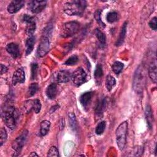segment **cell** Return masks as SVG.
Segmentation results:
<instances>
[{
    "mask_svg": "<svg viewBox=\"0 0 157 157\" xmlns=\"http://www.w3.org/2000/svg\"><path fill=\"white\" fill-rule=\"evenodd\" d=\"M2 117L6 126L10 129H14L18 120V112L12 105H7L2 109Z\"/></svg>",
    "mask_w": 157,
    "mask_h": 157,
    "instance_id": "cell-1",
    "label": "cell"
},
{
    "mask_svg": "<svg viewBox=\"0 0 157 157\" xmlns=\"http://www.w3.org/2000/svg\"><path fill=\"white\" fill-rule=\"evenodd\" d=\"M86 7V2L75 0L67 2L64 6V12L68 15H82Z\"/></svg>",
    "mask_w": 157,
    "mask_h": 157,
    "instance_id": "cell-2",
    "label": "cell"
},
{
    "mask_svg": "<svg viewBox=\"0 0 157 157\" xmlns=\"http://www.w3.org/2000/svg\"><path fill=\"white\" fill-rule=\"evenodd\" d=\"M145 71L143 66H139L135 72L133 79V89L137 94H141L143 92L145 84Z\"/></svg>",
    "mask_w": 157,
    "mask_h": 157,
    "instance_id": "cell-3",
    "label": "cell"
},
{
    "mask_svg": "<svg viewBox=\"0 0 157 157\" xmlns=\"http://www.w3.org/2000/svg\"><path fill=\"white\" fill-rule=\"evenodd\" d=\"M128 126V122L124 121L122 122L116 129V142L120 150H123L126 145Z\"/></svg>",
    "mask_w": 157,
    "mask_h": 157,
    "instance_id": "cell-4",
    "label": "cell"
},
{
    "mask_svg": "<svg viewBox=\"0 0 157 157\" xmlns=\"http://www.w3.org/2000/svg\"><path fill=\"white\" fill-rule=\"evenodd\" d=\"M28 132L27 130H24L22 133L17 137L12 142V147L15 150V152H14V154L12 155L13 156H18L20 151H21L27 139Z\"/></svg>",
    "mask_w": 157,
    "mask_h": 157,
    "instance_id": "cell-5",
    "label": "cell"
},
{
    "mask_svg": "<svg viewBox=\"0 0 157 157\" xmlns=\"http://www.w3.org/2000/svg\"><path fill=\"white\" fill-rule=\"evenodd\" d=\"M80 28V24L77 21H69L64 24L62 31L61 36L64 37H71L75 34Z\"/></svg>",
    "mask_w": 157,
    "mask_h": 157,
    "instance_id": "cell-6",
    "label": "cell"
},
{
    "mask_svg": "<svg viewBox=\"0 0 157 157\" xmlns=\"http://www.w3.org/2000/svg\"><path fill=\"white\" fill-rule=\"evenodd\" d=\"M86 78V74L82 67H78L72 74L71 79L74 85L79 86L85 82Z\"/></svg>",
    "mask_w": 157,
    "mask_h": 157,
    "instance_id": "cell-7",
    "label": "cell"
},
{
    "mask_svg": "<svg viewBox=\"0 0 157 157\" xmlns=\"http://www.w3.org/2000/svg\"><path fill=\"white\" fill-rule=\"evenodd\" d=\"M22 20L26 24L25 29L26 34L29 37L33 36L36 29V25L34 18L28 14H25L23 16Z\"/></svg>",
    "mask_w": 157,
    "mask_h": 157,
    "instance_id": "cell-8",
    "label": "cell"
},
{
    "mask_svg": "<svg viewBox=\"0 0 157 157\" xmlns=\"http://www.w3.org/2000/svg\"><path fill=\"white\" fill-rule=\"evenodd\" d=\"M50 41L46 36H43L40 39V43L37 49V54L38 56L42 57L45 56L49 51Z\"/></svg>",
    "mask_w": 157,
    "mask_h": 157,
    "instance_id": "cell-9",
    "label": "cell"
},
{
    "mask_svg": "<svg viewBox=\"0 0 157 157\" xmlns=\"http://www.w3.org/2000/svg\"><path fill=\"white\" fill-rule=\"evenodd\" d=\"M47 5L46 1H32L29 3L31 11L34 13H37L42 12Z\"/></svg>",
    "mask_w": 157,
    "mask_h": 157,
    "instance_id": "cell-10",
    "label": "cell"
},
{
    "mask_svg": "<svg viewBox=\"0 0 157 157\" xmlns=\"http://www.w3.org/2000/svg\"><path fill=\"white\" fill-rule=\"evenodd\" d=\"M25 1L20 0L12 1L7 6V11L10 13H15L18 12L24 6Z\"/></svg>",
    "mask_w": 157,
    "mask_h": 157,
    "instance_id": "cell-11",
    "label": "cell"
},
{
    "mask_svg": "<svg viewBox=\"0 0 157 157\" xmlns=\"http://www.w3.org/2000/svg\"><path fill=\"white\" fill-rule=\"evenodd\" d=\"M25 80V74L22 68L17 69L12 75V83L15 85L17 83H22Z\"/></svg>",
    "mask_w": 157,
    "mask_h": 157,
    "instance_id": "cell-12",
    "label": "cell"
},
{
    "mask_svg": "<svg viewBox=\"0 0 157 157\" xmlns=\"http://www.w3.org/2000/svg\"><path fill=\"white\" fill-rule=\"evenodd\" d=\"M6 50L15 59L19 57L20 55V47L18 45L15 43L12 42L6 45Z\"/></svg>",
    "mask_w": 157,
    "mask_h": 157,
    "instance_id": "cell-13",
    "label": "cell"
},
{
    "mask_svg": "<svg viewBox=\"0 0 157 157\" xmlns=\"http://www.w3.org/2000/svg\"><path fill=\"white\" fill-rule=\"evenodd\" d=\"M71 77L72 74L69 71L62 70L58 72L56 78L58 83H67L71 79Z\"/></svg>",
    "mask_w": 157,
    "mask_h": 157,
    "instance_id": "cell-14",
    "label": "cell"
},
{
    "mask_svg": "<svg viewBox=\"0 0 157 157\" xmlns=\"http://www.w3.org/2000/svg\"><path fill=\"white\" fill-rule=\"evenodd\" d=\"M92 95H93L92 92L88 91V92H85V93H83L80 96V98H79L80 102L82 105L85 109H88L89 107V105H90L91 102Z\"/></svg>",
    "mask_w": 157,
    "mask_h": 157,
    "instance_id": "cell-15",
    "label": "cell"
},
{
    "mask_svg": "<svg viewBox=\"0 0 157 157\" xmlns=\"http://www.w3.org/2000/svg\"><path fill=\"white\" fill-rule=\"evenodd\" d=\"M58 86L56 83H52L50 84L45 91V94L47 98L50 99H54L58 94Z\"/></svg>",
    "mask_w": 157,
    "mask_h": 157,
    "instance_id": "cell-16",
    "label": "cell"
},
{
    "mask_svg": "<svg viewBox=\"0 0 157 157\" xmlns=\"http://www.w3.org/2000/svg\"><path fill=\"white\" fill-rule=\"evenodd\" d=\"M106 107V100L105 98L101 99L95 107V114L98 117H101Z\"/></svg>",
    "mask_w": 157,
    "mask_h": 157,
    "instance_id": "cell-17",
    "label": "cell"
},
{
    "mask_svg": "<svg viewBox=\"0 0 157 157\" xmlns=\"http://www.w3.org/2000/svg\"><path fill=\"white\" fill-rule=\"evenodd\" d=\"M145 118L147 122L148 126L149 129H151L153 127V122H154V118H153V112L150 105H147L145 108Z\"/></svg>",
    "mask_w": 157,
    "mask_h": 157,
    "instance_id": "cell-18",
    "label": "cell"
},
{
    "mask_svg": "<svg viewBox=\"0 0 157 157\" xmlns=\"http://www.w3.org/2000/svg\"><path fill=\"white\" fill-rule=\"evenodd\" d=\"M127 21H125L122 27H121V31L120 32V34H119V36L115 42V45L116 46H120L121 45L123 44L124 40V39H125V37H126V29H127Z\"/></svg>",
    "mask_w": 157,
    "mask_h": 157,
    "instance_id": "cell-19",
    "label": "cell"
},
{
    "mask_svg": "<svg viewBox=\"0 0 157 157\" xmlns=\"http://www.w3.org/2000/svg\"><path fill=\"white\" fill-rule=\"evenodd\" d=\"M95 35L99 41V47L101 48H104L106 44V37L104 33H103L100 29L96 28L94 31Z\"/></svg>",
    "mask_w": 157,
    "mask_h": 157,
    "instance_id": "cell-20",
    "label": "cell"
},
{
    "mask_svg": "<svg viewBox=\"0 0 157 157\" xmlns=\"http://www.w3.org/2000/svg\"><path fill=\"white\" fill-rule=\"evenodd\" d=\"M156 69H157L156 62V60L155 59L154 62L152 63V64H151V66L148 69L149 77L155 83H156V80H157V76H156L157 70Z\"/></svg>",
    "mask_w": 157,
    "mask_h": 157,
    "instance_id": "cell-21",
    "label": "cell"
},
{
    "mask_svg": "<svg viewBox=\"0 0 157 157\" xmlns=\"http://www.w3.org/2000/svg\"><path fill=\"white\" fill-rule=\"evenodd\" d=\"M35 43V37L31 36L26 40V55H28L31 53L34 49V45Z\"/></svg>",
    "mask_w": 157,
    "mask_h": 157,
    "instance_id": "cell-22",
    "label": "cell"
},
{
    "mask_svg": "<svg viewBox=\"0 0 157 157\" xmlns=\"http://www.w3.org/2000/svg\"><path fill=\"white\" fill-rule=\"evenodd\" d=\"M115 84H116V80L113 76H112L110 75H108L106 76L105 87L109 91H110L112 90V88L114 87Z\"/></svg>",
    "mask_w": 157,
    "mask_h": 157,
    "instance_id": "cell-23",
    "label": "cell"
},
{
    "mask_svg": "<svg viewBox=\"0 0 157 157\" xmlns=\"http://www.w3.org/2000/svg\"><path fill=\"white\" fill-rule=\"evenodd\" d=\"M50 122L48 120H43L40 123V134L42 136H45L50 129Z\"/></svg>",
    "mask_w": 157,
    "mask_h": 157,
    "instance_id": "cell-24",
    "label": "cell"
},
{
    "mask_svg": "<svg viewBox=\"0 0 157 157\" xmlns=\"http://www.w3.org/2000/svg\"><path fill=\"white\" fill-rule=\"evenodd\" d=\"M68 121L71 128L73 131H76L77 129V121L75 114L74 113H69L68 115Z\"/></svg>",
    "mask_w": 157,
    "mask_h": 157,
    "instance_id": "cell-25",
    "label": "cell"
},
{
    "mask_svg": "<svg viewBox=\"0 0 157 157\" xmlns=\"http://www.w3.org/2000/svg\"><path fill=\"white\" fill-rule=\"evenodd\" d=\"M124 67V64L120 61H115L112 66V69L113 72L116 74H120L123 70Z\"/></svg>",
    "mask_w": 157,
    "mask_h": 157,
    "instance_id": "cell-26",
    "label": "cell"
},
{
    "mask_svg": "<svg viewBox=\"0 0 157 157\" xmlns=\"http://www.w3.org/2000/svg\"><path fill=\"white\" fill-rule=\"evenodd\" d=\"M106 18H107V21L109 23H114L118 20V13L115 11L110 12L107 13Z\"/></svg>",
    "mask_w": 157,
    "mask_h": 157,
    "instance_id": "cell-27",
    "label": "cell"
},
{
    "mask_svg": "<svg viewBox=\"0 0 157 157\" xmlns=\"http://www.w3.org/2000/svg\"><path fill=\"white\" fill-rule=\"evenodd\" d=\"M39 90V85L37 83H32L28 88V95L29 97L34 96Z\"/></svg>",
    "mask_w": 157,
    "mask_h": 157,
    "instance_id": "cell-28",
    "label": "cell"
},
{
    "mask_svg": "<svg viewBox=\"0 0 157 157\" xmlns=\"http://www.w3.org/2000/svg\"><path fill=\"white\" fill-rule=\"evenodd\" d=\"M94 75L96 80H98L99 82V80L101 79L102 77L103 76V71L102 66L101 64H98L96 66L94 72Z\"/></svg>",
    "mask_w": 157,
    "mask_h": 157,
    "instance_id": "cell-29",
    "label": "cell"
},
{
    "mask_svg": "<svg viewBox=\"0 0 157 157\" xmlns=\"http://www.w3.org/2000/svg\"><path fill=\"white\" fill-rule=\"evenodd\" d=\"M101 10L99 9L97 10L94 14V17L95 20H96L97 23H98V25L102 28H104L105 27V25L104 22H102V21L101 20Z\"/></svg>",
    "mask_w": 157,
    "mask_h": 157,
    "instance_id": "cell-30",
    "label": "cell"
},
{
    "mask_svg": "<svg viewBox=\"0 0 157 157\" xmlns=\"http://www.w3.org/2000/svg\"><path fill=\"white\" fill-rule=\"evenodd\" d=\"M105 126H106V123L105 121H102L99 123L95 129L96 134L98 135L102 134L105 129Z\"/></svg>",
    "mask_w": 157,
    "mask_h": 157,
    "instance_id": "cell-31",
    "label": "cell"
},
{
    "mask_svg": "<svg viewBox=\"0 0 157 157\" xmlns=\"http://www.w3.org/2000/svg\"><path fill=\"white\" fill-rule=\"evenodd\" d=\"M38 71V64L36 63H31V79L34 80L36 78Z\"/></svg>",
    "mask_w": 157,
    "mask_h": 157,
    "instance_id": "cell-32",
    "label": "cell"
},
{
    "mask_svg": "<svg viewBox=\"0 0 157 157\" xmlns=\"http://www.w3.org/2000/svg\"><path fill=\"white\" fill-rule=\"evenodd\" d=\"M78 61V58L76 55H72L67 58V59L64 63L67 66H72L75 64Z\"/></svg>",
    "mask_w": 157,
    "mask_h": 157,
    "instance_id": "cell-33",
    "label": "cell"
},
{
    "mask_svg": "<svg viewBox=\"0 0 157 157\" xmlns=\"http://www.w3.org/2000/svg\"><path fill=\"white\" fill-rule=\"evenodd\" d=\"M7 137V134L6 130L4 128H2L0 130V145L2 146L3 144L5 142Z\"/></svg>",
    "mask_w": 157,
    "mask_h": 157,
    "instance_id": "cell-34",
    "label": "cell"
},
{
    "mask_svg": "<svg viewBox=\"0 0 157 157\" xmlns=\"http://www.w3.org/2000/svg\"><path fill=\"white\" fill-rule=\"evenodd\" d=\"M34 100H28L25 102V110L27 113H29L32 109H33Z\"/></svg>",
    "mask_w": 157,
    "mask_h": 157,
    "instance_id": "cell-35",
    "label": "cell"
},
{
    "mask_svg": "<svg viewBox=\"0 0 157 157\" xmlns=\"http://www.w3.org/2000/svg\"><path fill=\"white\" fill-rule=\"evenodd\" d=\"M59 156L58 148L55 146H52L50 147L48 151L47 156H56L58 157Z\"/></svg>",
    "mask_w": 157,
    "mask_h": 157,
    "instance_id": "cell-36",
    "label": "cell"
},
{
    "mask_svg": "<svg viewBox=\"0 0 157 157\" xmlns=\"http://www.w3.org/2000/svg\"><path fill=\"white\" fill-rule=\"evenodd\" d=\"M42 107V105L40 103V101L36 99L34 100V104H33V110H34L36 113H38L41 109Z\"/></svg>",
    "mask_w": 157,
    "mask_h": 157,
    "instance_id": "cell-37",
    "label": "cell"
},
{
    "mask_svg": "<svg viewBox=\"0 0 157 157\" xmlns=\"http://www.w3.org/2000/svg\"><path fill=\"white\" fill-rule=\"evenodd\" d=\"M157 18L156 17H154L149 22L148 25L151 28V29H152L153 30H156L157 28Z\"/></svg>",
    "mask_w": 157,
    "mask_h": 157,
    "instance_id": "cell-38",
    "label": "cell"
},
{
    "mask_svg": "<svg viewBox=\"0 0 157 157\" xmlns=\"http://www.w3.org/2000/svg\"><path fill=\"white\" fill-rule=\"evenodd\" d=\"M7 67L3 65L2 64H1V74H3L4 73H6L7 71Z\"/></svg>",
    "mask_w": 157,
    "mask_h": 157,
    "instance_id": "cell-39",
    "label": "cell"
},
{
    "mask_svg": "<svg viewBox=\"0 0 157 157\" xmlns=\"http://www.w3.org/2000/svg\"><path fill=\"white\" fill-rule=\"evenodd\" d=\"M30 156H38V155L36 154V152H32L30 155H29Z\"/></svg>",
    "mask_w": 157,
    "mask_h": 157,
    "instance_id": "cell-40",
    "label": "cell"
}]
</instances>
